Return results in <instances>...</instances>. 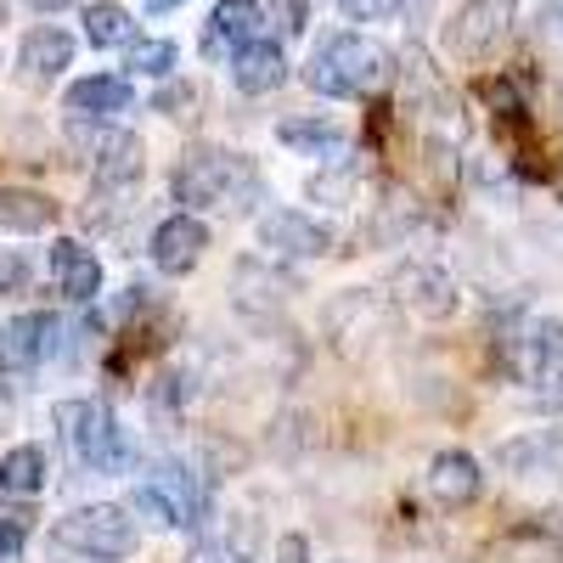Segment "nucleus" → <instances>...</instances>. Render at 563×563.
Returning a JSON list of instances; mask_svg holds the SVG:
<instances>
[{
  "label": "nucleus",
  "instance_id": "nucleus-1",
  "mask_svg": "<svg viewBox=\"0 0 563 563\" xmlns=\"http://www.w3.org/2000/svg\"><path fill=\"white\" fill-rule=\"evenodd\" d=\"M384 74H389V52L372 45L366 34H327L305 63V85L316 90V97H333V102L378 90Z\"/></svg>",
  "mask_w": 563,
  "mask_h": 563
},
{
  "label": "nucleus",
  "instance_id": "nucleus-2",
  "mask_svg": "<svg viewBox=\"0 0 563 563\" xmlns=\"http://www.w3.org/2000/svg\"><path fill=\"white\" fill-rule=\"evenodd\" d=\"M175 203L186 209H225L231 198L243 192H260V175L243 153H225V147H186L180 164H175ZM238 209V203H231Z\"/></svg>",
  "mask_w": 563,
  "mask_h": 563
},
{
  "label": "nucleus",
  "instance_id": "nucleus-3",
  "mask_svg": "<svg viewBox=\"0 0 563 563\" xmlns=\"http://www.w3.org/2000/svg\"><path fill=\"white\" fill-rule=\"evenodd\" d=\"M57 429H63V445L90 467V474H119V467H130V456H135L124 429H119V417L97 400H63Z\"/></svg>",
  "mask_w": 563,
  "mask_h": 563
},
{
  "label": "nucleus",
  "instance_id": "nucleus-4",
  "mask_svg": "<svg viewBox=\"0 0 563 563\" xmlns=\"http://www.w3.org/2000/svg\"><path fill=\"white\" fill-rule=\"evenodd\" d=\"M512 23H519V0H462L440 34V45L451 63L474 68V63H490L512 40Z\"/></svg>",
  "mask_w": 563,
  "mask_h": 563
},
{
  "label": "nucleus",
  "instance_id": "nucleus-5",
  "mask_svg": "<svg viewBox=\"0 0 563 563\" xmlns=\"http://www.w3.org/2000/svg\"><path fill=\"white\" fill-rule=\"evenodd\" d=\"M52 541L74 558H90V563H119L135 552V519L113 501H97V507H74L68 519H57Z\"/></svg>",
  "mask_w": 563,
  "mask_h": 563
},
{
  "label": "nucleus",
  "instance_id": "nucleus-6",
  "mask_svg": "<svg viewBox=\"0 0 563 563\" xmlns=\"http://www.w3.org/2000/svg\"><path fill=\"white\" fill-rule=\"evenodd\" d=\"M130 512H141V519H153L164 530H192L203 519V485L186 462H158L153 474L135 485Z\"/></svg>",
  "mask_w": 563,
  "mask_h": 563
},
{
  "label": "nucleus",
  "instance_id": "nucleus-7",
  "mask_svg": "<svg viewBox=\"0 0 563 563\" xmlns=\"http://www.w3.org/2000/svg\"><path fill=\"white\" fill-rule=\"evenodd\" d=\"M501 361L519 384H547L563 366V321L552 316H512L501 333Z\"/></svg>",
  "mask_w": 563,
  "mask_h": 563
},
{
  "label": "nucleus",
  "instance_id": "nucleus-8",
  "mask_svg": "<svg viewBox=\"0 0 563 563\" xmlns=\"http://www.w3.org/2000/svg\"><path fill=\"white\" fill-rule=\"evenodd\" d=\"M260 249L276 260H316L333 249V238H327L321 220H310L299 209H271V214H260Z\"/></svg>",
  "mask_w": 563,
  "mask_h": 563
},
{
  "label": "nucleus",
  "instance_id": "nucleus-9",
  "mask_svg": "<svg viewBox=\"0 0 563 563\" xmlns=\"http://www.w3.org/2000/svg\"><path fill=\"white\" fill-rule=\"evenodd\" d=\"M265 34V12H260V0H214V12L203 23V57L214 63H231L243 52L249 40Z\"/></svg>",
  "mask_w": 563,
  "mask_h": 563
},
{
  "label": "nucleus",
  "instance_id": "nucleus-10",
  "mask_svg": "<svg viewBox=\"0 0 563 563\" xmlns=\"http://www.w3.org/2000/svg\"><path fill=\"white\" fill-rule=\"evenodd\" d=\"M203 249H209V225H203L192 209L158 220L153 243H147V254H153V265H158L164 276H186V271L203 260Z\"/></svg>",
  "mask_w": 563,
  "mask_h": 563
},
{
  "label": "nucleus",
  "instance_id": "nucleus-11",
  "mask_svg": "<svg viewBox=\"0 0 563 563\" xmlns=\"http://www.w3.org/2000/svg\"><path fill=\"white\" fill-rule=\"evenodd\" d=\"M395 294H400V305H406L411 316H422V321H445V316H456V282H451L440 265H429V260L400 265Z\"/></svg>",
  "mask_w": 563,
  "mask_h": 563
},
{
  "label": "nucleus",
  "instance_id": "nucleus-12",
  "mask_svg": "<svg viewBox=\"0 0 563 563\" xmlns=\"http://www.w3.org/2000/svg\"><path fill=\"white\" fill-rule=\"evenodd\" d=\"M52 282H57V294L68 305H90L102 294V260L74 238H57L52 243Z\"/></svg>",
  "mask_w": 563,
  "mask_h": 563
},
{
  "label": "nucleus",
  "instance_id": "nucleus-13",
  "mask_svg": "<svg viewBox=\"0 0 563 563\" xmlns=\"http://www.w3.org/2000/svg\"><path fill=\"white\" fill-rule=\"evenodd\" d=\"M282 79H288V52H282L276 34L249 40L243 52L231 57V85H238L243 97H265V90H276Z\"/></svg>",
  "mask_w": 563,
  "mask_h": 563
},
{
  "label": "nucleus",
  "instance_id": "nucleus-14",
  "mask_svg": "<svg viewBox=\"0 0 563 563\" xmlns=\"http://www.w3.org/2000/svg\"><path fill=\"white\" fill-rule=\"evenodd\" d=\"M74 63V34L57 29V23H40L18 40V68L29 85H45V79H57L63 68Z\"/></svg>",
  "mask_w": 563,
  "mask_h": 563
},
{
  "label": "nucleus",
  "instance_id": "nucleus-15",
  "mask_svg": "<svg viewBox=\"0 0 563 563\" xmlns=\"http://www.w3.org/2000/svg\"><path fill=\"white\" fill-rule=\"evenodd\" d=\"M429 496L440 501V507H467V501H479V490H485V474H479V462L467 456V451H440L434 462H429Z\"/></svg>",
  "mask_w": 563,
  "mask_h": 563
},
{
  "label": "nucleus",
  "instance_id": "nucleus-16",
  "mask_svg": "<svg viewBox=\"0 0 563 563\" xmlns=\"http://www.w3.org/2000/svg\"><path fill=\"white\" fill-rule=\"evenodd\" d=\"M68 113L74 119H113V113H130L135 102V90L124 74H90V79H74L68 85Z\"/></svg>",
  "mask_w": 563,
  "mask_h": 563
},
{
  "label": "nucleus",
  "instance_id": "nucleus-17",
  "mask_svg": "<svg viewBox=\"0 0 563 563\" xmlns=\"http://www.w3.org/2000/svg\"><path fill=\"white\" fill-rule=\"evenodd\" d=\"M57 339H63V321L34 310V316H18V321L7 327V339H0V355H7L12 366H23V372H29V366H40L45 355L57 350Z\"/></svg>",
  "mask_w": 563,
  "mask_h": 563
},
{
  "label": "nucleus",
  "instance_id": "nucleus-18",
  "mask_svg": "<svg viewBox=\"0 0 563 563\" xmlns=\"http://www.w3.org/2000/svg\"><path fill=\"white\" fill-rule=\"evenodd\" d=\"M57 225V203L45 192H29V186H0V231H18V238H29V231H45Z\"/></svg>",
  "mask_w": 563,
  "mask_h": 563
},
{
  "label": "nucleus",
  "instance_id": "nucleus-19",
  "mask_svg": "<svg viewBox=\"0 0 563 563\" xmlns=\"http://www.w3.org/2000/svg\"><path fill=\"white\" fill-rule=\"evenodd\" d=\"M276 141H282V147H294V153L327 158V153L344 147V130L333 119H288V124H276Z\"/></svg>",
  "mask_w": 563,
  "mask_h": 563
},
{
  "label": "nucleus",
  "instance_id": "nucleus-20",
  "mask_svg": "<svg viewBox=\"0 0 563 563\" xmlns=\"http://www.w3.org/2000/svg\"><path fill=\"white\" fill-rule=\"evenodd\" d=\"M0 490L7 496H40L45 490V451L40 445H12L0 456Z\"/></svg>",
  "mask_w": 563,
  "mask_h": 563
},
{
  "label": "nucleus",
  "instance_id": "nucleus-21",
  "mask_svg": "<svg viewBox=\"0 0 563 563\" xmlns=\"http://www.w3.org/2000/svg\"><path fill=\"white\" fill-rule=\"evenodd\" d=\"M85 40L97 45V52H108V45H130L135 40V23L124 7H113V0H97V7H85Z\"/></svg>",
  "mask_w": 563,
  "mask_h": 563
},
{
  "label": "nucleus",
  "instance_id": "nucleus-22",
  "mask_svg": "<svg viewBox=\"0 0 563 563\" xmlns=\"http://www.w3.org/2000/svg\"><path fill=\"white\" fill-rule=\"evenodd\" d=\"M175 63H180V52L169 40H130V74H141V79H169L175 74Z\"/></svg>",
  "mask_w": 563,
  "mask_h": 563
},
{
  "label": "nucleus",
  "instance_id": "nucleus-23",
  "mask_svg": "<svg viewBox=\"0 0 563 563\" xmlns=\"http://www.w3.org/2000/svg\"><path fill=\"white\" fill-rule=\"evenodd\" d=\"M563 445V434L552 440V434H541V440H512V445H501V462L507 467H519V474H530V467L541 462V456H552Z\"/></svg>",
  "mask_w": 563,
  "mask_h": 563
},
{
  "label": "nucleus",
  "instance_id": "nucleus-24",
  "mask_svg": "<svg viewBox=\"0 0 563 563\" xmlns=\"http://www.w3.org/2000/svg\"><path fill=\"white\" fill-rule=\"evenodd\" d=\"M265 18H271L265 29H271L282 45H288L294 34H305V0H271V12H265Z\"/></svg>",
  "mask_w": 563,
  "mask_h": 563
},
{
  "label": "nucleus",
  "instance_id": "nucleus-25",
  "mask_svg": "<svg viewBox=\"0 0 563 563\" xmlns=\"http://www.w3.org/2000/svg\"><path fill=\"white\" fill-rule=\"evenodd\" d=\"M23 541H29V512L0 519V563H23Z\"/></svg>",
  "mask_w": 563,
  "mask_h": 563
},
{
  "label": "nucleus",
  "instance_id": "nucleus-26",
  "mask_svg": "<svg viewBox=\"0 0 563 563\" xmlns=\"http://www.w3.org/2000/svg\"><path fill=\"white\" fill-rule=\"evenodd\" d=\"M344 7V18H355V23H378V18H395L406 0H339Z\"/></svg>",
  "mask_w": 563,
  "mask_h": 563
},
{
  "label": "nucleus",
  "instance_id": "nucleus-27",
  "mask_svg": "<svg viewBox=\"0 0 563 563\" xmlns=\"http://www.w3.org/2000/svg\"><path fill=\"white\" fill-rule=\"evenodd\" d=\"M23 282H29V265H23V254L0 249V294H18Z\"/></svg>",
  "mask_w": 563,
  "mask_h": 563
},
{
  "label": "nucleus",
  "instance_id": "nucleus-28",
  "mask_svg": "<svg viewBox=\"0 0 563 563\" xmlns=\"http://www.w3.org/2000/svg\"><path fill=\"white\" fill-rule=\"evenodd\" d=\"M271 563H310V547H305V536H282Z\"/></svg>",
  "mask_w": 563,
  "mask_h": 563
},
{
  "label": "nucleus",
  "instance_id": "nucleus-29",
  "mask_svg": "<svg viewBox=\"0 0 563 563\" xmlns=\"http://www.w3.org/2000/svg\"><path fill=\"white\" fill-rule=\"evenodd\" d=\"M153 108H158V113H180V108H192V90H186V85H169V90H158Z\"/></svg>",
  "mask_w": 563,
  "mask_h": 563
},
{
  "label": "nucleus",
  "instance_id": "nucleus-30",
  "mask_svg": "<svg viewBox=\"0 0 563 563\" xmlns=\"http://www.w3.org/2000/svg\"><path fill=\"white\" fill-rule=\"evenodd\" d=\"M541 389H547V406H563V366L552 372V378H547Z\"/></svg>",
  "mask_w": 563,
  "mask_h": 563
},
{
  "label": "nucleus",
  "instance_id": "nucleus-31",
  "mask_svg": "<svg viewBox=\"0 0 563 563\" xmlns=\"http://www.w3.org/2000/svg\"><path fill=\"white\" fill-rule=\"evenodd\" d=\"M34 12H63V7H79V0H29Z\"/></svg>",
  "mask_w": 563,
  "mask_h": 563
},
{
  "label": "nucleus",
  "instance_id": "nucleus-32",
  "mask_svg": "<svg viewBox=\"0 0 563 563\" xmlns=\"http://www.w3.org/2000/svg\"><path fill=\"white\" fill-rule=\"evenodd\" d=\"M547 23H552V29L563 34V0H552V7H547Z\"/></svg>",
  "mask_w": 563,
  "mask_h": 563
},
{
  "label": "nucleus",
  "instance_id": "nucleus-33",
  "mask_svg": "<svg viewBox=\"0 0 563 563\" xmlns=\"http://www.w3.org/2000/svg\"><path fill=\"white\" fill-rule=\"evenodd\" d=\"M169 7H180V0H147V12H169Z\"/></svg>",
  "mask_w": 563,
  "mask_h": 563
},
{
  "label": "nucleus",
  "instance_id": "nucleus-34",
  "mask_svg": "<svg viewBox=\"0 0 563 563\" xmlns=\"http://www.w3.org/2000/svg\"><path fill=\"white\" fill-rule=\"evenodd\" d=\"M0 23H7V0H0Z\"/></svg>",
  "mask_w": 563,
  "mask_h": 563
},
{
  "label": "nucleus",
  "instance_id": "nucleus-35",
  "mask_svg": "<svg viewBox=\"0 0 563 563\" xmlns=\"http://www.w3.org/2000/svg\"><path fill=\"white\" fill-rule=\"evenodd\" d=\"M0 339H7V333H0Z\"/></svg>",
  "mask_w": 563,
  "mask_h": 563
}]
</instances>
